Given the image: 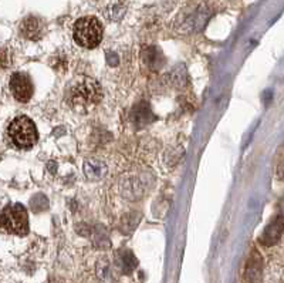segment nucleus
Instances as JSON below:
<instances>
[{"mask_svg": "<svg viewBox=\"0 0 284 283\" xmlns=\"http://www.w3.org/2000/svg\"><path fill=\"white\" fill-rule=\"evenodd\" d=\"M7 132L12 143L20 150H28L35 147L39 137L35 123L27 116H19L14 118L9 125Z\"/></svg>", "mask_w": 284, "mask_h": 283, "instance_id": "nucleus-1", "label": "nucleus"}, {"mask_svg": "<svg viewBox=\"0 0 284 283\" xmlns=\"http://www.w3.org/2000/svg\"><path fill=\"white\" fill-rule=\"evenodd\" d=\"M283 234V218L277 216V219L271 222V225L267 227V229L264 231V234L262 235V243L266 246H271L274 243H277V241L280 239V236Z\"/></svg>", "mask_w": 284, "mask_h": 283, "instance_id": "nucleus-8", "label": "nucleus"}, {"mask_svg": "<svg viewBox=\"0 0 284 283\" xmlns=\"http://www.w3.org/2000/svg\"><path fill=\"white\" fill-rule=\"evenodd\" d=\"M10 90L16 100L26 103L33 96V83L27 74L14 73L13 76L10 77Z\"/></svg>", "mask_w": 284, "mask_h": 283, "instance_id": "nucleus-5", "label": "nucleus"}, {"mask_svg": "<svg viewBox=\"0 0 284 283\" xmlns=\"http://www.w3.org/2000/svg\"><path fill=\"white\" fill-rule=\"evenodd\" d=\"M84 174L88 180H101L107 175V165L101 159H88L84 164Z\"/></svg>", "mask_w": 284, "mask_h": 283, "instance_id": "nucleus-10", "label": "nucleus"}, {"mask_svg": "<svg viewBox=\"0 0 284 283\" xmlns=\"http://www.w3.org/2000/svg\"><path fill=\"white\" fill-rule=\"evenodd\" d=\"M49 207V201L44 195H36L35 198H31V208L35 212H40V211H44L46 208Z\"/></svg>", "mask_w": 284, "mask_h": 283, "instance_id": "nucleus-13", "label": "nucleus"}, {"mask_svg": "<svg viewBox=\"0 0 284 283\" xmlns=\"http://www.w3.org/2000/svg\"><path fill=\"white\" fill-rule=\"evenodd\" d=\"M100 98H101V87L97 81L91 78H84L83 81H80L71 90V100L74 104L91 105L98 103Z\"/></svg>", "mask_w": 284, "mask_h": 283, "instance_id": "nucleus-4", "label": "nucleus"}, {"mask_svg": "<svg viewBox=\"0 0 284 283\" xmlns=\"http://www.w3.org/2000/svg\"><path fill=\"white\" fill-rule=\"evenodd\" d=\"M131 120L137 128H142V127H145L146 124H149V123L153 120L151 108L146 105V103L138 104V105L132 110Z\"/></svg>", "mask_w": 284, "mask_h": 283, "instance_id": "nucleus-9", "label": "nucleus"}, {"mask_svg": "<svg viewBox=\"0 0 284 283\" xmlns=\"http://www.w3.org/2000/svg\"><path fill=\"white\" fill-rule=\"evenodd\" d=\"M263 273V259L256 249L250 253V258L244 269V283H257Z\"/></svg>", "mask_w": 284, "mask_h": 283, "instance_id": "nucleus-6", "label": "nucleus"}, {"mask_svg": "<svg viewBox=\"0 0 284 283\" xmlns=\"http://www.w3.org/2000/svg\"><path fill=\"white\" fill-rule=\"evenodd\" d=\"M117 265L124 273H131L132 270H135V268H137L138 261L135 259V256L132 255L131 252L124 250V252H121V253L118 255Z\"/></svg>", "mask_w": 284, "mask_h": 283, "instance_id": "nucleus-11", "label": "nucleus"}, {"mask_svg": "<svg viewBox=\"0 0 284 283\" xmlns=\"http://www.w3.org/2000/svg\"><path fill=\"white\" fill-rule=\"evenodd\" d=\"M20 33L28 40H39L44 33V24L40 19L30 16L20 24Z\"/></svg>", "mask_w": 284, "mask_h": 283, "instance_id": "nucleus-7", "label": "nucleus"}, {"mask_svg": "<svg viewBox=\"0 0 284 283\" xmlns=\"http://www.w3.org/2000/svg\"><path fill=\"white\" fill-rule=\"evenodd\" d=\"M0 227L9 234L24 235L28 231V218L26 208L21 204L7 205L0 212Z\"/></svg>", "mask_w": 284, "mask_h": 283, "instance_id": "nucleus-3", "label": "nucleus"}, {"mask_svg": "<svg viewBox=\"0 0 284 283\" xmlns=\"http://www.w3.org/2000/svg\"><path fill=\"white\" fill-rule=\"evenodd\" d=\"M142 59L146 63L148 67L158 69L162 64V53L156 47H146L142 51Z\"/></svg>", "mask_w": 284, "mask_h": 283, "instance_id": "nucleus-12", "label": "nucleus"}, {"mask_svg": "<svg viewBox=\"0 0 284 283\" xmlns=\"http://www.w3.org/2000/svg\"><path fill=\"white\" fill-rule=\"evenodd\" d=\"M74 40L78 46L94 48L103 40V26L96 17H81L74 24Z\"/></svg>", "mask_w": 284, "mask_h": 283, "instance_id": "nucleus-2", "label": "nucleus"}]
</instances>
